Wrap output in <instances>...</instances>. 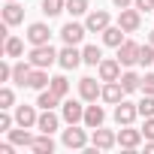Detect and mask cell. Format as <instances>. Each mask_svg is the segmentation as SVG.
<instances>
[{"label":"cell","mask_w":154,"mask_h":154,"mask_svg":"<svg viewBox=\"0 0 154 154\" xmlns=\"http://www.w3.org/2000/svg\"><path fill=\"white\" fill-rule=\"evenodd\" d=\"M54 60H57V51H54L48 42H45V45H33V48H30V63H33V66L48 69Z\"/></svg>","instance_id":"obj_1"},{"label":"cell","mask_w":154,"mask_h":154,"mask_svg":"<svg viewBox=\"0 0 154 154\" xmlns=\"http://www.w3.org/2000/svg\"><path fill=\"white\" fill-rule=\"evenodd\" d=\"M139 115V106H133V103H127V100H121V103H115V121L118 124H133V118Z\"/></svg>","instance_id":"obj_2"},{"label":"cell","mask_w":154,"mask_h":154,"mask_svg":"<svg viewBox=\"0 0 154 154\" xmlns=\"http://www.w3.org/2000/svg\"><path fill=\"white\" fill-rule=\"evenodd\" d=\"M139 48H142V45H136V42H121V45H118V60H121L124 66L139 63Z\"/></svg>","instance_id":"obj_3"},{"label":"cell","mask_w":154,"mask_h":154,"mask_svg":"<svg viewBox=\"0 0 154 154\" xmlns=\"http://www.w3.org/2000/svg\"><path fill=\"white\" fill-rule=\"evenodd\" d=\"M57 63H60L63 69H75V66L85 63V60H82V51H75V45H66V48L57 54Z\"/></svg>","instance_id":"obj_4"},{"label":"cell","mask_w":154,"mask_h":154,"mask_svg":"<svg viewBox=\"0 0 154 154\" xmlns=\"http://www.w3.org/2000/svg\"><path fill=\"white\" fill-rule=\"evenodd\" d=\"M79 94H82V100H88V103H94L97 97H103V91H100L97 79H91V75H85V79L79 82Z\"/></svg>","instance_id":"obj_5"},{"label":"cell","mask_w":154,"mask_h":154,"mask_svg":"<svg viewBox=\"0 0 154 154\" xmlns=\"http://www.w3.org/2000/svg\"><path fill=\"white\" fill-rule=\"evenodd\" d=\"M63 121H66V124H79V121H85V109H82L79 100H66V103H63Z\"/></svg>","instance_id":"obj_6"},{"label":"cell","mask_w":154,"mask_h":154,"mask_svg":"<svg viewBox=\"0 0 154 154\" xmlns=\"http://www.w3.org/2000/svg\"><path fill=\"white\" fill-rule=\"evenodd\" d=\"M85 30H88V27L75 24V21H69V24H63L60 36H63V42H66V45H79V42H82V36H85Z\"/></svg>","instance_id":"obj_7"},{"label":"cell","mask_w":154,"mask_h":154,"mask_svg":"<svg viewBox=\"0 0 154 154\" xmlns=\"http://www.w3.org/2000/svg\"><path fill=\"white\" fill-rule=\"evenodd\" d=\"M85 142H88L85 130H79L75 124H69V130H63V145L66 148H85Z\"/></svg>","instance_id":"obj_8"},{"label":"cell","mask_w":154,"mask_h":154,"mask_svg":"<svg viewBox=\"0 0 154 154\" xmlns=\"http://www.w3.org/2000/svg\"><path fill=\"white\" fill-rule=\"evenodd\" d=\"M100 79L103 82H118L121 79V60H100Z\"/></svg>","instance_id":"obj_9"},{"label":"cell","mask_w":154,"mask_h":154,"mask_svg":"<svg viewBox=\"0 0 154 154\" xmlns=\"http://www.w3.org/2000/svg\"><path fill=\"white\" fill-rule=\"evenodd\" d=\"M48 36H51V30H48L45 24H39V21L27 27V39H30V45H45Z\"/></svg>","instance_id":"obj_10"},{"label":"cell","mask_w":154,"mask_h":154,"mask_svg":"<svg viewBox=\"0 0 154 154\" xmlns=\"http://www.w3.org/2000/svg\"><path fill=\"white\" fill-rule=\"evenodd\" d=\"M85 27L94 30V33H103V30L109 27V12H103V9H100V12H91L88 21H85Z\"/></svg>","instance_id":"obj_11"},{"label":"cell","mask_w":154,"mask_h":154,"mask_svg":"<svg viewBox=\"0 0 154 154\" xmlns=\"http://www.w3.org/2000/svg\"><path fill=\"white\" fill-rule=\"evenodd\" d=\"M115 142H118V136H115L112 130H103V127H97V130H94V145H97L100 151H109Z\"/></svg>","instance_id":"obj_12"},{"label":"cell","mask_w":154,"mask_h":154,"mask_svg":"<svg viewBox=\"0 0 154 154\" xmlns=\"http://www.w3.org/2000/svg\"><path fill=\"white\" fill-rule=\"evenodd\" d=\"M39 118H36V112H33V106H18L15 109V124L18 127H33Z\"/></svg>","instance_id":"obj_13"},{"label":"cell","mask_w":154,"mask_h":154,"mask_svg":"<svg viewBox=\"0 0 154 154\" xmlns=\"http://www.w3.org/2000/svg\"><path fill=\"white\" fill-rule=\"evenodd\" d=\"M118 24H121L127 33H133V30L139 27V9H121V18H118Z\"/></svg>","instance_id":"obj_14"},{"label":"cell","mask_w":154,"mask_h":154,"mask_svg":"<svg viewBox=\"0 0 154 154\" xmlns=\"http://www.w3.org/2000/svg\"><path fill=\"white\" fill-rule=\"evenodd\" d=\"M48 82H51V79H48V72H45L42 66H36V69L27 75V88H33V91H42Z\"/></svg>","instance_id":"obj_15"},{"label":"cell","mask_w":154,"mask_h":154,"mask_svg":"<svg viewBox=\"0 0 154 154\" xmlns=\"http://www.w3.org/2000/svg\"><path fill=\"white\" fill-rule=\"evenodd\" d=\"M3 21H6V24H18V21H24V9L15 3V0H9V3H6V9H3Z\"/></svg>","instance_id":"obj_16"},{"label":"cell","mask_w":154,"mask_h":154,"mask_svg":"<svg viewBox=\"0 0 154 154\" xmlns=\"http://www.w3.org/2000/svg\"><path fill=\"white\" fill-rule=\"evenodd\" d=\"M124 94H127V91L121 88V82H106V88H103V100H106V103H121Z\"/></svg>","instance_id":"obj_17"},{"label":"cell","mask_w":154,"mask_h":154,"mask_svg":"<svg viewBox=\"0 0 154 154\" xmlns=\"http://www.w3.org/2000/svg\"><path fill=\"white\" fill-rule=\"evenodd\" d=\"M103 121H106V115H103V109H100V106H88V109H85V124H88L91 130L103 127Z\"/></svg>","instance_id":"obj_18"},{"label":"cell","mask_w":154,"mask_h":154,"mask_svg":"<svg viewBox=\"0 0 154 154\" xmlns=\"http://www.w3.org/2000/svg\"><path fill=\"white\" fill-rule=\"evenodd\" d=\"M36 127H39L42 133H54V130H57V115H54L51 109H45V112L39 115V121H36Z\"/></svg>","instance_id":"obj_19"},{"label":"cell","mask_w":154,"mask_h":154,"mask_svg":"<svg viewBox=\"0 0 154 154\" xmlns=\"http://www.w3.org/2000/svg\"><path fill=\"white\" fill-rule=\"evenodd\" d=\"M139 142H142V133L139 130H121L118 133V145L121 148H136Z\"/></svg>","instance_id":"obj_20"},{"label":"cell","mask_w":154,"mask_h":154,"mask_svg":"<svg viewBox=\"0 0 154 154\" xmlns=\"http://www.w3.org/2000/svg\"><path fill=\"white\" fill-rule=\"evenodd\" d=\"M103 42L118 48V45L124 42V27H121V24H118V27H106V30H103Z\"/></svg>","instance_id":"obj_21"},{"label":"cell","mask_w":154,"mask_h":154,"mask_svg":"<svg viewBox=\"0 0 154 154\" xmlns=\"http://www.w3.org/2000/svg\"><path fill=\"white\" fill-rule=\"evenodd\" d=\"M82 60H85L88 66H100V60H103V51H100L97 45H85V48H82Z\"/></svg>","instance_id":"obj_22"},{"label":"cell","mask_w":154,"mask_h":154,"mask_svg":"<svg viewBox=\"0 0 154 154\" xmlns=\"http://www.w3.org/2000/svg\"><path fill=\"white\" fill-rule=\"evenodd\" d=\"M36 154H51L54 151V142H51V133H42L39 139H33V145H30Z\"/></svg>","instance_id":"obj_23"},{"label":"cell","mask_w":154,"mask_h":154,"mask_svg":"<svg viewBox=\"0 0 154 154\" xmlns=\"http://www.w3.org/2000/svg\"><path fill=\"white\" fill-rule=\"evenodd\" d=\"M57 100H60V97H57L51 88H48V91L42 88V91H39V100H36V106H42V109H54V106H57Z\"/></svg>","instance_id":"obj_24"},{"label":"cell","mask_w":154,"mask_h":154,"mask_svg":"<svg viewBox=\"0 0 154 154\" xmlns=\"http://www.w3.org/2000/svg\"><path fill=\"white\" fill-rule=\"evenodd\" d=\"M9 142L12 145H33V136L27 133V127H21V130H9Z\"/></svg>","instance_id":"obj_25"},{"label":"cell","mask_w":154,"mask_h":154,"mask_svg":"<svg viewBox=\"0 0 154 154\" xmlns=\"http://www.w3.org/2000/svg\"><path fill=\"white\" fill-rule=\"evenodd\" d=\"M66 9V0H42V12L51 18V15H60Z\"/></svg>","instance_id":"obj_26"},{"label":"cell","mask_w":154,"mask_h":154,"mask_svg":"<svg viewBox=\"0 0 154 154\" xmlns=\"http://www.w3.org/2000/svg\"><path fill=\"white\" fill-rule=\"evenodd\" d=\"M118 82H121V88H124L127 94H130V91H136V88H142V79H139L136 72H124Z\"/></svg>","instance_id":"obj_27"},{"label":"cell","mask_w":154,"mask_h":154,"mask_svg":"<svg viewBox=\"0 0 154 154\" xmlns=\"http://www.w3.org/2000/svg\"><path fill=\"white\" fill-rule=\"evenodd\" d=\"M3 51H6V57H18V54L24 51V45H21V39H15V36H6V45H3Z\"/></svg>","instance_id":"obj_28"},{"label":"cell","mask_w":154,"mask_h":154,"mask_svg":"<svg viewBox=\"0 0 154 154\" xmlns=\"http://www.w3.org/2000/svg\"><path fill=\"white\" fill-rule=\"evenodd\" d=\"M136 106H139V115H142V118H151V115H154V94H145Z\"/></svg>","instance_id":"obj_29"},{"label":"cell","mask_w":154,"mask_h":154,"mask_svg":"<svg viewBox=\"0 0 154 154\" xmlns=\"http://www.w3.org/2000/svg\"><path fill=\"white\" fill-rule=\"evenodd\" d=\"M57 97H66V91H69V82L63 79V75H54V79H51V85H48Z\"/></svg>","instance_id":"obj_30"},{"label":"cell","mask_w":154,"mask_h":154,"mask_svg":"<svg viewBox=\"0 0 154 154\" xmlns=\"http://www.w3.org/2000/svg\"><path fill=\"white\" fill-rule=\"evenodd\" d=\"M66 12L69 15H85L88 12V0H66Z\"/></svg>","instance_id":"obj_31"},{"label":"cell","mask_w":154,"mask_h":154,"mask_svg":"<svg viewBox=\"0 0 154 154\" xmlns=\"http://www.w3.org/2000/svg\"><path fill=\"white\" fill-rule=\"evenodd\" d=\"M139 63H142V66H148V63H154V45H151V42L139 48Z\"/></svg>","instance_id":"obj_32"},{"label":"cell","mask_w":154,"mask_h":154,"mask_svg":"<svg viewBox=\"0 0 154 154\" xmlns=\"http://www.w3.org/2000/svg\"><path fill=\"white\" fill-rule=\"evenodd\" d=\"M12 100H15V97H12V91H9V88L0 91V109H9V106H12Z\"/></svg>","instance_id":"obj_33"},{"label":"cell","mask_w":154,"mask_h":154,"mask_svg":"<svg viewBox=\"0 0 154 154\" xmlns=\"http://www.w3.org/2000/svg\"><path fill=\"white\" fill-rule=\"evenodd\" d=\"M139 12H154V0H133Z\"/></svg>","instance_id":"obj_34"},{"label":"cell","mask_w":154,"mask_h":154,"mask_svg":"<svg viewBox=\"0 0 154 154\" xmlns=\"http://www.w3.org/2000/svg\"><path fill=\"white\" fill-rule=\"evenodd\" d=\"M142 91L145 94H154V72H148L145 79H142Z\"/></svg>","instance_id":"obj_35"},{"label":"cell","mask_w":154,"mask_h":154,"mask_svg":"<svg viewBox=\"0 0 154 154\" xmlns=\"http://www.w3.org/2000/svg\"><path fill=\"white\" fill-rule=\"evenodd\" d=\"M142 133H145V139H154V115L145 118V130H142Z\"/></svg>","instance_id":"obj_36"},{"label":"cell","mask_w":154,"mask_h":154,"mask_svg":"<svg viewBox=\"0 0 154 154\" xmlns=\"http://www.w3.org/2000/svg\"><path fill=\"white\" fill-rule=\"evenodd\" d=\"M9 127H12V118H9V115H6V109H3V115H0V130L9 133Z\"/></svg>","instance_id":"obj_37"},{"label":"cell","mask_w":154,"mask_h":154,"mask_svg":"<svg viewBox=\"0 0 154 154\" xmlns=\"http://www.w3.org/2000/svg\"><path fill=\"white\" fill-rule=\"evenodd\" d=\"M112 3H115V6H121V9H127V6L133 3V0H112Z\"/></svg>","instance_id":"obj_38"},{"label":"cell","mask_w":154,"mask_h":154,"mask_svg":"<svg viewBox=\"0 0 154 154\" xmlns=\"http://www.w3.org/2000/svg\"><path fill=\"white\" fill-rule=\"evenodd\" d=\"M145 151H151V154H154V139H151V142L145 145Z\"/></svg>","instance_id":"obj_39"},{"label":"cell","mask_w":154,"mask_h":154,"mask_svg":"<svg viewBox=\"0 0 154 154\" xmlns=\"http://www.w3.org/2000/svg\"><path fill=\"white\" fill-rule=\"evenodd\" d=\"M151 45H154V30H151Z\"/></svg>","instance_id":"obj_40"},{"label":"cell","mask_w":154,"mask_h":154,"mask_svg":"<svg viewBox=\"0 0 154 154\" xmlns=\"http://www.w3.org/2000/svg\"><path fill=\"white\" fill-rule=\"evenodd\" d=\"M6 3H9V0H6Z\"/></svg>","instance_id":"obj_41"}]
</instances>
